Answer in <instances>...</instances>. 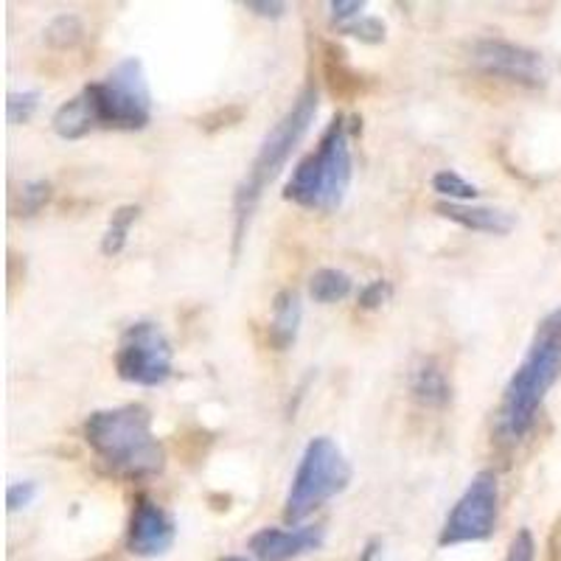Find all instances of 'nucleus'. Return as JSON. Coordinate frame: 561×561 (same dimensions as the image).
<instances>
[{
    "label": "nucleus",
    "mask_w": 561,
    "mask_h": 561,
    "mask_svg": "<svg viewBox=\"0 0 561 561\" xmlns=\"http://www.w3.org/2000/svg\"><path fill=\"white\" fill-rule=\"evenodd\" d=\"M561 377V307L550 312L539 323L534 340L528 345V354L517 370L511 374L508 385L503 390V402H500L497 421H494V433L505 444H517L530 427L536 424V415L542 408L545 396Z\"/></svg>",
    "instance_id": "nucleus-1"
},
{
    "label": "nucleus",
    "mask_w": 561,
    "mask_h": 561,
    "mask_svg": "<svg viewBox=\"0 0 561 561\" xmlns=\"http://www.w3.org/2000/svg\"><path fill=\"white\" fill-rule=\"evenodd\" d=\"M84 440L104 469L118 478H154L167 466V453L154 438L147 404H122L90 413L84 421Z\"/></svg>",
    "instance_id": "nucleus-2"
},
{
    "label": "nucleus",
    "mask_w": 561,
    "mask_h": 561,
    "mask_svg": "<svg viewBox=\"0 0 561 561\" xmlns=\"http://www.w3.org/2000/svg\"><path fill=\"white\" fill-rule=\"evenodd\" d=\"M70 113L84 135L96 127L144 129L152 122V93L140 59L127 57L102 82H90L70 99Z\"/></svg>",
    "instance_id": "nucleus-3"
},
{
    "label": "nucleus",
    "mask_w": 561,
    "mask_h": 561,
    "mask_svg": "<svg viewBox=\"0 0 561 561\" xmlns=\"http://www.w3.org/2000/svg\"><path fill=\"white\" fill-rule=\"evenodd\" d=\"M318 107V84H307V88L295 96L293 107L280 115L278 122L273 124V129L264 135L262 147H259L253 163H250L248 172H244L242 183L237 185V197H233V210H237V244L244 239L250 217H253V210L255 205H259V199H262V194L267 192V185L278 178L280 169L287 167L289 154L298 149L304 135H307L309 127L314 124Z\"/></svg>",
    "instance_id": "nucleus-4"
},
{
    "label": "nucleus",
    "mask_w": 561,
    "mask_h": 561,
    "mask_svg": "<svg viewBox=\"0 0 561 561\" xmlns=\"http://www.w3.org/2000/svg\"><path fill=\"white\" fill-rule=\"evenodd\" d=\"M354 160L348 147L345 115H334L312 154L293 169V178L284 185V199L309 210H334L348 194Z\"/></svg>",
    "instance_id": "nucleus-5"
},
{
    "label": "nucleus",
    "mask_w": 561,
    "mask_h": 561,
    "mask_svg": "<svg viewBox=\"0 0 561 561\" xmlns=\"http://www.w3.org/2000/svg\"><path fill=\"white\" fill-rule=\"evenodd\" d=\"M351 483V463L345 460L343 449L332 438L318 435L307 444L293 474V485L284 503V519L300 523L312 511L329 503L332 497L343 494Z\"/></svg>",
    "instance_id": "nucleus-6"
},
{
    "label": "nucleus",
    "mask_w": 561,
    "mask_h": 561,
    "mask_svg": "<svg viewBox=\"0 0 561 561\" xmlns=\"http://www.w3.org/2000/svg\"><path fill=\"white\" fill-rule=\"evenodd\" d=\"M500 519V483L494 472H478L458 503L449 511L447 523L440 528V548H458V545L485 542L494 536Z\"/></svg>",
    "instance_id": "nucleus-7"
},
{
    "label": "nucleus",
    "mask_w": 561,
    "mask_h": 561,
    "mask_svg": "<svg viewBox=\"0 0 561 561\" xmlns=\"http://www.w3.org/2000/svg\"><path fill=\"white\" fill-rule=\"evenodd\" d=\"M118 377L138 388H158L172 377V343L154 320H135L115 351Z\"/></svg>",
    "instance_id": "nucleus-8"
},
{
    "label": "nucleus",
    "mask_w": 561,
    "mask_h": 561,
    "mask_svg": "<svg viewBox=\"0 0 561 561\" xmlns=\"http://www.w3.org/2000/svg\"><path fill=\"white\" fill-rule=\"evenodd\" d=\"M472 65L489 77L525 84V88H539L548 82V62L542 54L525 48V45L508 43V39H478L472 45Z\"/></svg>",
    "instance_id": "nucleus-9"
},
{
    "label": "nucleus",
    "mask_w": 561,
    "mask_h": 561,
    "mask_svg": "<svg viewBox=\"0 0 561 561\" xmlns=\"http://www.w3.org/2000/svg\"><path fill=\"white\" fill-rule=\"evenodd\" d=\"M174 539H178V525L169 517L167 508H160L152 497L140 494L133 505V517H129V553L144 556V559H154V556L169 553Z\"/></svg>",
    "instance_id": "nucleus-10"
},
{
    "label": "nucleus",
    "mask_w": 561,
    "mask_h": 561,
    "mask_svg": "<svg viewBox=\"0 0 561 561\" xmlns=\"http://www.w3.org/2000/svg\"><path fill=\"white\" fill-rule=\"evenodd\" d=\"M323 525H300V528H262L250 536V553L255 561H295L323 548Z\"/></svg>",
    "instance_id": "nucleus-11"
},
{
    "label": "nucleus",
    "mask_w": 561,
    "mask_h": 561,
    "mask_svg": "<svg viewBox=\"0 0 561 561\" xmlns=\"http://www.w3.org/2000/svg\"><path fill=\"white\" fill-rule=\"evenodd\" d=\"M440 217L449 222L460 225L474 233H489V237H505L514 230L517 219L508 210L489 208V205H472V203H438L435 205Z\"/></svg>",
    "instance_id": "nucleus-12"
},
{
    "label": "nucleus",
    "mask_w": 561,
    "mask_h": 561,
    "mask_svg": "<svg viewBox=\"0 0 561 561\" xmlns=\"http://www.w3.org/2000/svg\"><path fill=\"white\" fill-rule=\"evenodd\" d=\"M304 320L300 295L295 289H280L273 300V320H270V343L278 351H287L295 343Z\"/></svg>",
    "instance_id": "nucleus-13"
},
{
    "label": "nucleus",
    "mask_w": 561,
    "mask_h": 561,
    "mask_svg": "<svg viewBox=\"0 0 561 561\" xmlns=\"http://www.w3.org/2000/svg\"><path fill=\"white\" fill-rule=\"evenodd\" d=\"M413 396L424 408H444L453 399V388L447 382V374L435 363H424L413 374Z\"/></svg>",
    "instance_id": "nucleus-14"
},
{
    "label": "nucleus",
    "mask_w": 561,
    "mask_h": 561,
    "mask_svg": "<svg viewBox=\"0 0 561 561\" xmlns=\"http://www.w3.org/2000/svg\"><path fill=\"white\" fill-rule=\"evenodd\" d=\"M351 287H354L351 275L334 267L314 270L312 278H309V295H312L318 304H337V300L348 298Z\"/></svg>",
    "instance_id": "nucleus-15"
},
{
    "label": "nucleus",
    "mask_w": 561,
    "mask_h": 561,
    "mask_svg": "<svg viewBox=\"0 0 561 561\" xmlns=\"http://www.w3.org/2000/svg\"><path fill=\"white\" fill-rule=\"evenodd\" d=\"M138 217H140L138 205H122V208L115 210L113 217H110L107 233H104V239H102V253L104 255L122 253L124 244H127L129 228L138 222Z\"/></svg>",
    "instance_id": "nucleus-16"
},
{
    "label": "nucleus",
    "mask_w": 561,
    "mask_h": 561,
    "mask_svg": "<svg viewBox=\"0 0 561 561\" xmlns=\"http://www.w3.org/2000/svg\"><path fill=\"white\" fill-rule=\"evenodd\" d=\"M433 188L440 197H449V203H472L478 197V185H472L469 180L460 178L453 169H444L433 178Z\"/></svg>",
    "instance_id": "nucleus-17"
},
{
    "label": "nucleus",
    "mask_w": 561,
    "mask_h": 561,
    "mask_svg": "<svg viewBox=\"0 0 561 561\" xmlns=\"http://www.w3.org/2000/svg\"><path fill=\"white\" fill-rule=\"evenodd\" d=\"M51 199V183L48 180H28L18 192V203H14V214L18 217H34L45 208V203Z\"/></svg>",
    "instance_id": "nucleus-18"
},
{
    "label": "nucleus",
    "mask_w": 561,
    "mask_h": 561,
    "mask_svg": "<svg viewBox=\"0 0 561 561\" xmlns=\"http://www.w3.org/2000/svg\"><path fill=\"white\" fill-rule=\"evenodd\" d=\"M45 39L54 45V48H70L82 39V23H79L77 14H62L45 28Z\"/></svg>",
    "instance_id": "nucleus-19"
},
{
    "label": "nucleus",
    "mask_w": 561,
    "mask_h": 561,
    "mask_svg": "<svg viewBox=\"0 0 561 561\" xmlns=\"http://www.w3.org/2000/svg\"><path fill=\"white\" fill-rule=\"evenodd\" d=\"M39 107V93L37 90H23V93H9L7 113L12 124H28L32 115L37 113Z\"/></svg>",
    "instance_id": "nucleus-20"
},
{
    "label": "nucleus",
    "mask_w": 561,
    "mask_h": 561,
    "mask_svg": "<svg viewBox=\"0 0 561 561\" xmlns=\"http://www.w3.org/2000/svg\"><path fill=\"white\" fill-rule=\"evenodd\" d=\"M343 28L348 34H354V37L365 39V43H382L385 39V23L377 18H359Z\"/></svg>",
    "instance_id": "nucleus-21"
},
{
    "label": "nucleus",
    "mask_w": 561,
    "mask_h": 561,
    "mask_svg": "<svg viewBox=\"0 0 561 561\" xmlns=\"http://www.w3.org/2000/svg\"><path fill=\"white\" fill-rule=\"evenodd\" d=\"M37 497V483L34 480H23V483H12L7 491V505L9 511H20V508H28Z\"/></svg>",
    "instance_id": "nucleus-22"
},
{
    "label": "nucleus",
    "mask_w": 561,
    "mask_h": 561,
    "mask_svg": "<svg viewBox=\"0 0 561 561\" xmlns=\"http://www.w3.org/2000/svg\"><path fill=\"white\" fill-rule=\"evenodd\" d=\"M388 295H390V284L388 280H370L368 287L363 289V293H359V307L363 309H377V307H382L385 300H388Z\"/></svg>",
    "instance_id": "nucleus-23"
},
{
    "label": "nucleus",
    "mask_w": 561,
    "mask_h": 561,
    "mask_svg": "<svg viewBox=\"0 0 561 561\" xmlns=\"http://www.w3.org/2000/svg\"><path fill=\"white\" fill-rule=\"evenodd\" d=\"M534 556H536L534 536H530V530H519V534L514 536V542H511L505 561H534Z\"/></svg>",
    "instance_id": "nucleus-24"
},
{
    "label": "nucleus",
    "mask_w": 561,
    "mask_h": 561,
    "mask_svg": "<svg viewBox=\"0 0 561 561\" xmlns=\"http://www.w3.org/2000/svg\"><path fill=\"white\" fill-rule=\"evenodd\" d=\"M329 9H332L334 23H343V26H348V23H354V20L363 18L365 3L363 0H334Z\"/></svg>",
    "instance_id": "nucleus-25"
},
{
    "label": "nucleus",
    "mask_w": 561,
    "mask_h": 561,
    "mask_svg": "<svg viewBox=\"0 0 561 561\" xmlns=\"http://www.w3.org/2000/svg\"><path fill=\"white\" fill-rule=\"evenodd\" d=\"M244 9L253 14H259V18H270V20H278L284 18V12H287V3H275V0H248L244 3Z\"/></svg>",
    "instance_id": "nucleus-26"
},
{
    "label": "nucleus",
    "mask_w": 561,
    "mask_h": 561,
    "mask_svg": "<svg viewBox=\"0 0 561 561\" xmlns=\"http://www.w3.org/2000/svg\"><path fill=\"white\" fill-rule=\"evenodd\" d=\"M222 561H244V559H239V556H228V559H222Z\"/></svg>",
    "instance_id": "nucleus-27"
}]
</instances>
